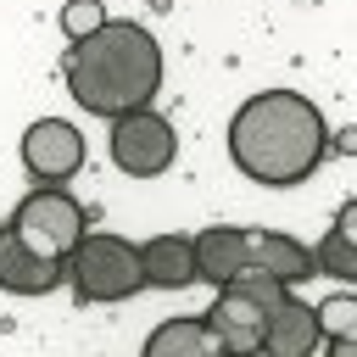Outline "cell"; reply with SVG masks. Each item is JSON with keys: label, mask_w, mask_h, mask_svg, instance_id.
Listing matches in <instances>:
<instances>
[{"label": "cell", "mask_w": 357, "mask_h": 357, "mask_svg": "<svg viewBox=\"0 0 357 357\" xmlns=\"http://www.w3.org/2000/svg\"><path fill=\"white\" fill-rule=\"evenodd\" d=\"M329 156V123L301 89H257L229 117V162L268 190H290Z\"/></svg>", "instance_id": "obj_1"}, {"label": "cell", "mask_w": 357, "mask_h": 357, "mask_svg": "<svg viewBox=\"0 0 357 357\" xmlns=\"http://www.w3.org/2000/svg\"><path fill=\"white\" fill-rule=\"evenodd\" d=\"M139 357H229L206 318H167L145 335Z\"/></svg>", "instance_id": "obj_13"}, {"label": "cell", "mask_w": 357, "mask_h": 357, "mask_svg": "<svg viewBox=\"0 0 357 357\" xmlns=\"http://www.w3.org/2000/svg\"><path fill=\"white\" fill-rule=\"evenodd\" d=\"M245 273H268V279H279V284L290 290V284L312 279V273H318V262H312V251H307L301 240H290V234L245 229Z\"/></svg>", "instance_id": "obj_9"}, {"label": "cell", "mask_w": 357, "mask_h": 357, "mask_svg": "<svg viewBox=\"0 0 357 357\" xmlns=\"http://www.w3.org/2000/svg\"><path fill=\"white\" fill-rule=\"evenodd\" d=\"M67 279V262H50L39 251H28L11 229H0V290L6 296H50Z\"/></svg>", "instance_id": "obj_10"}, {"label": "cell", "mask_w": 357, "mask_h": 357, "mask_svg": "<svg viewBox=\"0 0 357 357\" xmlns=\"http://www.w3.org/2000/svg\"><path fill=\"white\" fill-rule=\"evenodd\" d=\"M56 22H61L67 45H78V39H89V33H95V28L106 22V6H100V0H67Z\"/></svg>", "instance_id": "obj_15"}, {"label": "cell", "mask_w": 357, "mask_h": 357, "mask_svg": "<svg viewBox=\"0 0 357 357\" xmlns=\"http://www.w3.org/2000/svg\"><path fill=\"white\" fill-rule=\"evenodd\" d=\"M67 95L89 112V117H128L145 112L162 89V45L151 39V28L128 22V17H106L89 39L67 45Z\"/></svg>", "instance_id": "obj_2"}, {"label": "cell", "mask_w": 357, "mask_h": 357, "mask_svg": "<svg viewBox=\"0 0 357 357\" xmlns=\"http://www.w3.org/2000/svg\"><path fill=\"white\" fill-rule=\"evenodd\" d=\"M312 262H318V273L357 279V245H351V240H340V234H324V240L312 245Z\"/></svg>", "instance_id": "obj_14"}, {"label": "cell", "mask_w": 357, "mask_h": 357, "mask_svg": "<svg viewBox=\"0 0 357 357\" xmlns=\"http://www.w3.org/2000/svg\"><path fill=\"white\" fill-rule=\"evenodd\" d=\"M139 279H145V290H184V284H195V245H190V234H151L139 245Z\"/></svg>", "instance_id": "obj_11"}, {"label": "cell", "mask_w": 357, "mask_h": 357, "mask_svg": "<svg viewBox=\"0 0 357 357\" xmlns=\"http://www.w3.org/2000/svg\"><path fill=\"white\" fill-rule=\"evenodd\" d=\"M22 167H28V178H39V184H67V178L84 167V134H78L67 117H39V123H28V134H22Z\"/></svg>", "instance_id": "obj_7"}, {"label": "cell", "mask_w": 357, "mask_h": 357, "mask_svg": "<svg viewBox=\"0 0 357 357\" xmlns=\"http://www.w3.org/2000/svg\"><path fill=\"white\" fill-rule=\"evenodd\" d=\"M279 296H284V284L268 279V273H240V279L218 284V296L206 307V324H212V335L223 340L229 357H257L262 351V324L279 307Z\"/></svg>", "instance_id": "obj_4"}, {"label": "cell", "mask_w": 357, "mask_h": 357, "mask_svg": "<svg viewBox=\"0 0 357 357\" xmlns=\"http://www.w3.org/2000/svg\"><path fill=\"white\" fill-rule=\"evenodd\" d=\"M346 329H357V296H329V301H318V335L324 340H335V335H346Z\"/></svg>", "instance_id": "obj_16"}, {"label": "cell", "mask_w": 357, "mask_h": 357, "mask_svg": "<svg viewBox=\"0 0 357 357\" xmlns=\"http://www.w3.org/2000/svg\"><path fill=\"white\" fill-rule=\"evenodd\" d=\"M67 279H73V296L84 307H100V301H128L145 290L139 279V245L123 240V234H84L67 257Z\"/></svg>", "instance_id": "obj_3"}, {"label": "cell", "mask_w": 357, "mask_h": 357, "mask_svg": "<svg viewBox=\"0 0 357 357\" xmlns=\"http://www.w3.org/2000/svg\"><path fill=\"white\" fill-rule=\"evenodd\" d=\"M106 151H112L117 173H128V178H156V173L173 167V156H178V134H173V123H167L162 112L145 106V112H128V117L112 123Z\"/></svg>", "instance_id": "obj_6"}, {"label": "cell", "mask_w": 357, "mask_h": 357, "mask_svg": "<svg viewBox=\"0 0 357 357\" xmlns=\"http://www.w3.org/2000/svg\"><path fill=\"white\" fill-rule=\"evenodd\" d=\"M329 234H340V240L357 245V201H346V206L335 212V229H329Z\"/></svg>", "instance_id": "obj_17"}, {"label": "cell", "mask_w": 357, "mask_h": 357, "mask_svg": "<svg viewBox=\"0 0 357 357\" xmlns=\"http://www.w3.org/2000/svg\"><path fill=\"white\" fill-rule=\"evenodd\" d=\"M329 357H357V329L335 335V340H329Z\"/></svg>", "instance_id": "obj_18"}, {"label": "cell", "mask_w": 357, "mask_h": 357, "mask_svg": "<svg viewBox=\"0 0 357 357\" xmlns=\"http://www.w3.org/2000/svg\"><path fill=\"white\" fill-rule=\"evenodd\" d=\"M6 229H11L28 251H39V257H50V262H67L73 245L89 234V218H84V206L67 195V184H39V190H28V195L17 201V212H11Z\"/></svg>", "instance_id": "obj_5"}, {"label": "cell", "mask_w": 357, "mask_h": 357, "mask_svg": "<svg viewBox=\"0 0 357 357\" xmlns=\"http://www.w3.org/2000/svg\"><path fill=\"white\" fill-rule=\"evenodd\" d=\"M318 340H324V335H318V307L284 290L279 307H273L268 324H262V351H257V357H312Z\"/></svg>", "instance_id": "obj_8"}, {"label": "cell", "mask_w": 357, "mask_h": 357, "mask_svg": "<svg viewBox=\"0 0 357 357\" xmlns=\"http://www.w3.org/2000/svg\"><path fill=\"white\" fill-rule=\"evenodd\" d=\"M190 245H195V279H206L212 290L245 273V229H234V223H212V229L190 234Z\"/></svg>", "instance_id": "obj_12"}]
</instances>
